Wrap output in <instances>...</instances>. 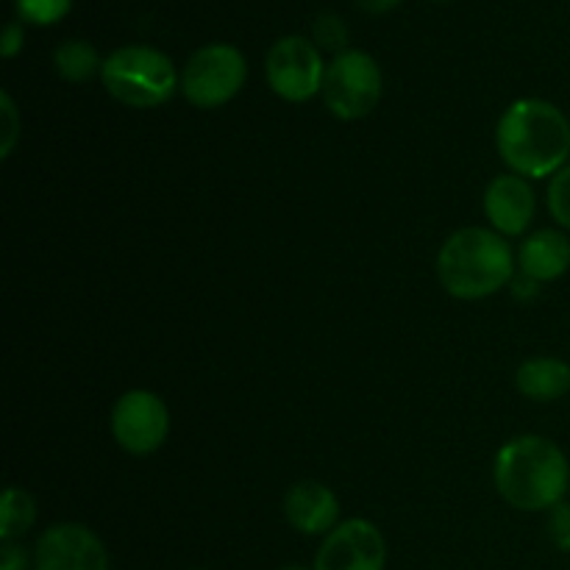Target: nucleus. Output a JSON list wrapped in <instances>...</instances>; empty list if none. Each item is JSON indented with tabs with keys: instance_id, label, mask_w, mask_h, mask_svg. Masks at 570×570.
I'll use <instances>...</instances> for the list:
<instances>
[{
	"instance_id": "nucleus-1",
	"label": "nucleus",
	"mask_w": 570,
	"mask_h": 570,
	"mask_svg": "<svg viewBox=\"0 0 570 570\" xmlns=\"http://www.w3.org/2000/svg\"><path fill=\"white\" fill-rule=\"evenodd\" d=\"M495 148L510 173L534 181L551 178L568 165L570 120L551 100L521 98L501 115Z\"/></svg>"
},
{
	"instance_id": "nucleus-10",
	"label": "nucleus",
	"mask_w": 570,
	"mask_h": 570,
	"mask_svg": "<svg viewBox=\"0 0 570 570\" xmlns=\"http://www.w3.org/2000/svg\"><path fill=\"white\" fill-rule=\"evenodd\" d=\"M33 570H111L104 540L83 523H56L33 546Z\"/></svg>"
},
{
	"instance_id": "nucleus-26",
	"label": "nucleus",
	"mask_w": 570,
	"mask_h": 570,
	"mask_svg": "<svg viewBox=\"0 0 570 570\" xmlns=\"http://www.w3.org/2000/svg\"><path fill=\"white\" fill-rule=\"evenodd\" d=\"M278 570H315V568H306V566H284V568H278Z\"/></svg>"
},
{
	"instance_id": "nucleus-12",
	"label": "nucleus",
	"mask_w": 570,
	"mask_h": 570,
	"mask_svg": "<svg viewBox=\"0 0 570 570\" xmlns=\"http://www.w3.org/2000/svg\"><path fill=\"white\" fill-rule=\"evenodd\" d=\"M284 515L289 527L309 538H326L340 527V499L321 482H298L284 499Z\"/></svg>"
},
{
	"instance_id": "nucleus-11",
	"label": "nucleus",
	"mask_w": 570,
	"mask_h": 570,
	"mask_svg": "<svg viewBox=\"0 0 570 570\" xmlns=\"http://www.w3.org/2000/svg\"><path fill=\"white\" fill-rule=\"evenodd\" d=\"M534 212H538V198L532 184L518 173L495 176L484 189V215L501 237H521L532 226Z\"/></svg>"
},
{
	"instance_id": "nucleus-13",
	"label": "nucleus",
	"mask_w": 570,
	"mask_h": 570,
	"mask_svg": "<svg viewBox=\"0 0 570 570\" xmlns=\"http://www.w3.org/2000/svg\"><path fill=\"white\" fill-rule=\"evenodd\" d=\"M518 267L534 282H557L570 271V237L560 228H538L518 248Z\"/></svg>"
},
{
	"instance_id": "nucleus-3",
	"label": "nucleus",
	"mask_w": 570,
	"mask_h": 570,
	"mask_svg": "<svg viewBox=\"0 0 570 570\" xmlns=\"http://www.w3.org/2000/svg\"><path fill=\"white\" fill-rule=\"evenodd\" d=\"M515 265L507 237L484 226L460 228L438 250L440 284L460 301H482L510 287Z\"/></svg>"
},
{
	"instance_id": "nucleus-19",
	"label": "nucleus",
	"mask_w": 570,
	"mask_h": 570,
	"mask_svg": "<svg viewBox=\"0 0 570 570\" xmlns=\"http://www.w3.org/2000/svg\"><path fill=\"white\" fill-rule=\"evenodd\" d=\"M312 37H315V42L321 45V48L334 50V56L348 50L345 48V45H348V26H345L343 17L337 14L317 17L315 26H312Z\"/></svg>"
},
{
	"instance_id": "nucleus-24",
	"label": "nucleus",
	"mask_w": 570,
	"mask_h": 570,
	"mask_svg": "<svg viewBox=\"0 0 570 570\" xmlns=\"http://www.w3.org/2000/svg\"><path fill=\"white\" fill-rule=\"evenodd\" d=\"M538 293H540V282H534V278L527 276V273L512 278V295H515V298L529 301V298H538Z\"/></svg>"
},
{
	"instance_id": "nucleus-8",
	"label": "nucleus",
	"mask_w": 570,
	"mask_h": 570,
	"mask_svg": "<svg viewBox=\"0 0 570 570\" xmlns=\"http://www.w3.org/2000/svg\"><path fill=\"white\" fill-rule=\"evenodd\" d=\"M265 72L267 83L278 98L289 100V104H304L323 89L326 65L312 39L282 37L267 50Z\"/></svg>"
},
{
	"instance_id": "nucleus-16",
	"label": "nucleus",
	"mask_w": 570,
	"mask_h": 570,
	"mask_svg": "<svg viewBox=\"0 0 570 570\" xmlns=\"http://www.w3.org/2000/svg\"><path fill=\"white\" fill-rule=\"evenodd\" d=\"M53 65H56V72H59L65 81L83 83L89 81L95 72L100 76L104 61H100L98 50H95L89 42H83V39H67V42H61L59 48H56Z\"/></svg>"
},
{
	"instance_id": "nucleus-9",
	"label": "nucleus",
	"mask_w": 570,
	"mask_h": 570,
	"mask_svg": "<svg viewBox=\"0 0 570 570\" xmlns=\"http://www.w3.org/2000/svg\"><path fill=\"white\" fill-rule=\"evenodd\" d=\"M315 570H384L387 543L367 518H351L323 538L315 554Z\"/></svg>"
},
{
	"instance_id": "nucleus-5",
	"label": "nucleus",
	"mask_w": 570,
	"mask_h": 570,
	"mask_svg": "<svg viewBox=\"0 0 570 570\" xmlns=\"http://www.w3.org/2000/svg\"><path fill=\"white\" fill-rule=\"evenodd\" d=\"M384 92L382 67L365 50H343L326 65L323 104L340 120H362L379 106Z\"/></svg>"
},
{
	"instance_id": "nucleus-15",
	"label": "nucleus",
	"mask_w": 570,
	"mask_h": 570,
	"mask_svg": "<svg viewBox=\"0 0 570 570\" xmlns=\"http://www.w3.org/2000/svg\"><path fill=\"white\" fill-rule=\"evenodd\" d=\"M37 523V501L28 490L6 488L0 499V540L17 543Z\"/></svg>"
},
{
	"instance_id": "nucleus-2",
	"label": "nucleus",
	"mask_w": 570,
	"mask_h": 570,
	"mask_svg": "<svg viewBox=\"0 0 570 570\" xmlns=\"http://www.w3.org/2000/svg\"><path fill=\"white\" fill-rule=\"evenodd\" d=\"M493 482L512 510L549 512L566 501L570 488L568 456L543 434H521L495 454Z\"/></svg>"
},
{
	"instance_id": "nucleus-23",
	"label": "nucleus",
	"mask_w": 570,
	"mask_h": 570,
	"mask_svg": "<svg viewBox=\"0 0 570 570\" xmlns=\"http://www.w3.org/2000/svg\"><path fill=\"white\" fill-rule=\"evenodd\" d=\"M22 42H26L22 26L20 22H9L3 31V42H0V53H3V59H14V56L22 50Z\"/></svg>"
},
{
	"instance_id": "nucleus-14",
	"label": "nucleus",
	"mask_w": 570,
	"mask_h": 570,
	"mask_svg": "<svg viewBox=\"0 0 570 570\" xmlns=\"http://www.w3.org/2000/svg\"><path fill=\"white\" fill-rule=\"evenodd\" d=\"M515 387L538 404L560 401L570 393V365L560 356H532L515 371Z\"/></svg>"
},
{
	"instance_id": "nucleus-18",
	"label": "nucleus",
	"mask_w": 570,
	"mask_h": 570,
	"mask_svg": "<svg viewBox=\"0 0 570 570\" xmlns=\"http://www.w3.org/2000/svg\"><path fill=\"white\" fill-rule=\"evenodd\" d=\"M546 200H549V212L557 220V226L570 232V165L551 176Z\"/></svg>"
},
{
	"instance_id": "nucleus-4",
	"label": "nucleus",
	"mask_w": 570,
	"mask_h": 570,
	"mask_svg": "<svg viewBox=\"0 0 570 570\" xmlns=\"http://www.w3.org/2000/svg\"><path fill=\"white\" fill-rule=\"evenodd\" d=\"M100 81L111 98L131 109H156L181 87L170 56L148 45H126L106 56Z\"/></svg>"
},
{
	"instance_id": "nucleus-7",
	"label": "nucleus",
	"mask_w": 570,
	"mask_h": 570,
	"mask_svg": "<svg viewBox=\"0 0 570 570\" xmlns=\"http://www.w3.org/2000/svg\"><path fill=\"white\" fill-rule=\"evenodd\" d=\"M170 434V410L150 390H128L111 406V438L134 456L154 454Z\"/></svg>"
},
{
	"instance_id": "nucleus-21",
	"label": "nucleus",
	"mask_w": 570,
	"mask_h": 570,
	"mask_svg": "<svg viewBox=\"0 0 570 570\" xmlns=\"http://www.w3.org/2000/svg\"><path fill=\"white\" fill-rule=\"evenodd\" d=\"M546 534H549L551 546L562 554H570V504L562 501L554 510H549V518H546Z\"/></svg>"
},
{
	"instance_id": "nucleus-17",
	"label": "nucleus",
	"mask_w": 570,
	"mask_h": 570,
	"mask_svg": "<svg viewBox=\"0 0 570 570\" xmlns=\"http://www.w3.org/2000/svg\"><path fill=\"white\" fill-rule=\"evenodd\" d=\"M20 20L31 26H53L70 11L72 0H14Z\"/></svg>"
},
{
	"instance_id": "nucleus-22",
	"label": "nucleus",
	"mask_w": 570,
	"mask_h": 570,
	"mask_svg": "<svg viewBox=\"0 0 570 570\" xmlns=\"http://www.w3.org/2000/svg\"><path fill=\"white\" fill-rule=\"evenodd\" d=\"M33 560H28V551L20 543H3L0 549V570H28Z\"/></svg>"
},
{
	"instance_id": "nucleus-27",
	"label": "nucleus",
	"mask_w": 570,
	"mask_h": 570,
	"mask_svg": "<svg viewBox=\"0 0 570 570\" xmlns=\"http://www.w3.org/2000/svg\"><path fill=\"white\" fill-rule=\"evenodd\" d=\"M193 570H204V568H193Z\"/></svg>"
},
{
	"instance_id": "nucleus-25",
	"label": "nucleus",
	"mask_w": 570,
	"mask_h": 570,
	"mask_svg": "<svg viewBox=\"0 0 570 570\" xmlns=\"http://www.w3.org/2000/svg\"><path fill=\"white\" fill-rule=\"evenodd\" d=\"M356 3H360V9H365L367 14H384V11L395 9L401 0H356Z\"/></svg>"
},
{
	"instance_id": "nucleus-20",
	"label": "nucleus",
	"mask_w": 570,
	"mask_h": 570,
	"mask_svg": "<svg viewBox=\"0 0 570 570\" xmlns=\"http://www.w3.org/2000/svg\"><path fill=\"white\" fill-rule=\"evenodd\" d=\"M0 117H3V148H0V156L9 159V156L14 154L17 142H20V131H22L20 111H17L14 100H11L9 92H0Z\"/></svg>"
},
{
	"instance_id": "nucleus-6",
	"label": "nucleus",
	"mask_w": 570,
	"mask_h": 570,
	"mask_svg": "<svg viewBox=\"0 0 570 570\" xmlns=\"http://www.w3.org/2000/svg\"><path fill=\"white\" fill-rule=\"evenodd\" d=\"M248 78L243 50L228 42H212L195 50L181 70V92L195 109H217L237 98Z\"/></svg>"
}]
</instances>
